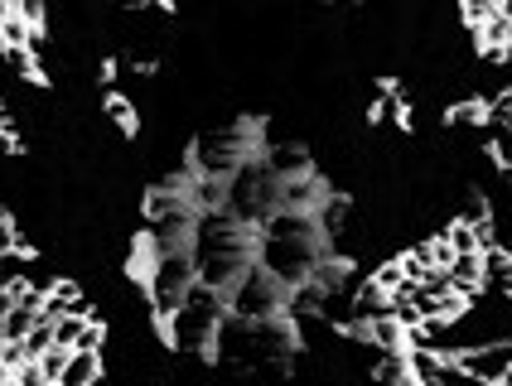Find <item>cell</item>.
<instances>
[{"mask_svg": "<svg viewBox=\"0 0 512 386\" xmlns=\"http://www.w3.org/2000/svg\"><path fill=\"white\" fill-rule=\"evenodd\" d=\"M10 309H15V290H10V280H5V285H0V324H5Z\"/></svg>", "mask_w": 512, "mask_h": 386, "instance_id": "obj_19", "label": "cell"}, {"mask_svg": "<svg viewBox=\"0 0 512 386\" xmlns=\"http://www.w3.org/2000/svg\"><path fill=\"white\" fill-rule=\"evenodd\" d=\"M68 353H73V348H58V343H54V348L39 358V372H44V382H49V386L63 377V362H68Z\"/></svg>", "mask_w": 512, "mask_h": 386, "instance_id": "obj_17", "label": "cell"}, {"mask_svg": "<svg viewBox=\"0 0 512 386\" xmlns=\"http://www.w3.org/2000/svg\"><path fill=\"white\" fill-rule=\"evenodd\" d=\"M102 116L112 121L121 136H141V107H136L131 97H121V92H107V97H102Z\"/></svg>", "mask_w": 512, "mask_h": 386, "instance_id": "obj_12", "label": "cell"}, {"mask_svg": "<svg viewBox=\"0 0 512 386\" xmlns=\"http://www.w3.org/2000/svg\"><path fill=\"white\" fill-rule=\"evenodd\" d=\"M285 290L281 280L271 276L261 261H252L247 271H242V280L228 290V314L232 319H276V314H285Z\"/></svg>", "mask_w": 512, "mask_h": 386, "instance_id": "obj_6", "label": "cell"}, {"mask_svg": "<svg viewBox=\"0 0 512 386\" xmlns=\"http://www.w3.org/2000/svg\"><path fill=\"white\" fill-rule=\"evenodd\" d=\"M5 386H15V377H5Z\"/></svg>", "mask_w": 512, "mask_h": 386, "instance_id": "obj_23", "label": "cell"}, {"mask_svg": "<svg viewBox=\"0 0 512 386\" xmlns=\"http://www.w3.org/2000/svg\"><path fill=\"white\" fill-rule=\"evenodd\" d=\"M324 237L314 227V213H290L281 208L276 218H266L256 227V261L281 280L285 290L305 285L314 276V266L324 261Z\"/></svg>", "mask_w": 512, "mask_h": 386, "instance_id": "obj_2", "label": "cell"}, {"mask_svg": "<svg viewBox=\"0 0 512 386\" xmlns=\"http://www.w3.org/2000/svg\"><path fill=\"white\" fill-rule=\"evenodd\" d=\"M102 348H107V319L92 314L83 324V333H78V343H73V353H102Z\"/></svg>", "mask_w": 512, "mask_h": 386, "instance_id": "obj_14", "label": "cell"}, {"mask_svg": "<svg viewBox=\"0 0 512 386\" xmlns=\"http://www.w3.org/2000/svg\"><path fill=\"white\" fill-rule=\"evenodd\" d=\"M0 372H5V343H0Z\"/></svg>", "mask_w": 512, "mask_h": 386, "instance_id": "obj_20", "label": "cell"}, {"mask_svg": "<svg viewBox=\"0 0 512 386\" xmlns=\"http://www.w3.org/2000/svg\"><path fill=\"white\" fill-rule=\"evenodd\" d=\"M107 382V362L102 353H68L63 362V377L54 386H102Z\"/></svg>", "mask_w": 512, "mask_h": 386, "instance_id": "obj_9", "label": "cell"}, {"mask_svg": "<svg viewBox=\"0 0 512 386\" xmlns=\"http://www.w3.org/2000/svg\"><path fill=\"white\" fill-rule=\"evenodd\" d=\"M450 285H455L464 300H474V295L484 290V251L455 256V261H450Z\"/></svg>", "mask_w": 512, "mask_h": 386, "instance_id": "obj_10", "label": "cell"}, {"mask_svg": "<svg viewBox=\"0 0 512 386\" xmlns=\"http://www.w3.org/2000/svg\"><path fill=\"white\" fill-rule=\"evenodd\" d=\"M455 367L464 377H474L479 386L503 382L508 367H512V343H479V348H464V353H455Z\"/></svg>", "mask_w": 512, "mask_h": 386, "instance_id": "obj_7", "label": "cell"}, {"mask_svg": "<svg viewBox=\"0 0 512 386\" xmlns=\"http://www.w3.org/2000/svg\"><path fill=\"white\" fill-rule=\"evenodd\" d=\"M223 319H228V295L208 290V285H194L189 300L179 304L165 324H155V329H160V343L170 353H179V358H208L213 343H218Z\"/></svg>", "mask_w": 512, "mask_h": 386, "instance_id": "obj_3", "label": "cell"}, {"mask_svg": "<svg viewBox=\"0 0 512 386\" xmlns=\"http://www.w3.org/2000/svg\"><path fill=\"white\" fill-rule=\"evenodd\" d=\"M372 386H406L411 382V367H406V353H377L368 367Z\"/></svg>", "mask_w": 512, "mask_h": 386, "instance_id": "obj_13", "label": "cell"}, {"mask_svg": "<svg viewBox=\"0 0 512 386\" xmlns=\"http://www.w3.org/2000/svg\"><path fill=\"white\" fill-rule=\"evenodd\" d=\"M503 58H508V63H512V44H508V54H503Z\"/></svg>", "mask_w": 512, "mask_h": 386, "instance_id": "obj_21", "label": "cell"}, {"mask_svg": "<svg viewBox=\"0 0 512 386\" xmlns=\"http://www.w3.org/2000/svg\"><path fill=\"white\" fill-rule=\"evenodd\" d=\"M488 386H503V382H488Z\"/></svg>", "mask_w": 512, "mask_h": 386, "instance_id": "obj_24", "label": "cell"}, {"mask_svg": "<svg viewBox=\"0 0 512 386\" xmlns=\"http://www.w3.org/2000/svg\"><path fill=\"white\" fill-rule=\"evenodd\" d=\"M406 367H411V386H455L459 377L455 358L435 348H406Z\"/></svg>", "mask_w": 512, "mask_h": 386, "instance_id": "obj_8", "label": "cell"}, {"mask_svg": "<svg viewBox=\"0 0 512 386\" xmlns=\"http://www.w3.org/2000/svg\"><path fill=\"white\" fill-rule=\"evenodd\" d=\"M508 44H512V39H508Z\"/></svg>", "mask_w": 512, "mask_h": 386, "instance_id": "obj_25", "label": "cell"}, {"mask_svg": "<svg viewBox=\"0 0 512 386\" xmlns=\"http://www.w3.org/2000/svg\"><path fill=\"white\" fill-rule=\"evenodd\" d=\"M406 386H411V382H406Z\"/></svg>", "mask_w": 512, "mask_h": 386, "instance_id": "obj_26", "label": "cell"}, {"mask_svg": "<svg viewBox=\"0 0 512 386\" xmlns=\"http://www.w3.org/2000/svg\"><path fill=\"white\" fill-rule=\"evenodd\" d=\"M223 208H228L237 222H247V227H261L266 218L281 213V179L271 174V165H266L261 155H252V160L228 179V203H223Z\"/></svg>", "mask_w": 512, "mask_h": 386, "instance_id": "obj_5", "label": "cell"}, {"mask_svg": "<svg viewBox=\"0 0 512 386\" xmlns=\"http://www.w3.org/2000/svg\"><path fill=\"white\" fill-rule=\"evenodd\" d=\"M189 256H194L199 285L228 295L232 285L242 280V271L256 261V227L237 222L228 208H218V213H199L194 237H189Z\"/></svg>", "mask_w": 512, "mask_h": 386, "instance_id": "obj_1", "label": "cell"}, {"mask_svg": "<svg viewBox=\"0 0 512 386\" xmlns=\"http://www.w3.org/2000/svg\"><path fill=\"white\" fill-rule=\"evenodd\" d=\"M493 15H503L498 0H459V20H464L469 29H484Z\"/></svg>", "mask_w": 512, "mask_h": 386, "instance_id": "obj_15", "label": "cell"}, {"mask_svg": "<svg viewBox=\"0 0 512 386\" xmlns=\"http://www.w3.org/2000/svg\"><path fill=\"white\" fill-rule=\"evenodd\" d=\"M83 314H63V319H54V343L58 348H73L78 343V333H83Z\"/></svg>", "mask_w": 512, "mask_h": 386, "instance_id": "obj_16", "label": "cell"}, {"mask_svg": "<svg viewBox=\"0 0 512 386\" xmlns=\"http://www.w3.org/2000/svg\"><path fill=\"white\" fill-rule=\"evenodd\" d=\"M15 251H20V227L10 213H0V261H10Z\"/></svg>", "mask_w": 512, "mask_h": 386, "instance_id": "obj_18", "label": "cell"}, {"mask_svg": "<svg viewBox=\"0 0 512 386\" xmlns=\"http://www.w3.org/2000/svg\"><path fill=\"white\" fill-rule=\"evenodd\" d=\"M136 280H141V290H145L150 319H155V324H165L174 309L189 300V290L199 285V271H194L189 247H179V251H136Z\"/></svg>", "mask_w": 512, "mask_h": 386, "instance_id": "obj_4", "label": "cell"}, {"mask_svg": "<svg viewBox=\"0 0 512 386\" xmlns=\"http://www.w3.org/2000/svg\"><path fill=\"white\" fill-rule=\"evenodd\" d=\"M5 377H10V372H0V386H5Z\"/></svg>", "mask_w": 512, "mask_h": 386, "instance_id": "obj_22", "label": "cell"}, {"mask_svg": "<svg viewBox=\"0 0 512 386\" xmlns=\"http://www.w3.org/2000/svg\"><path fill=\"white\" fill-rule=\"evenodd\" d=\"M484 290H493V295L512 300V251H503V247H488L484 251Z\"/></svg>", "mask_w": 512, "mask_h": 386, "instance_id": "obj_11", "label": "cell"}]
</instances>
